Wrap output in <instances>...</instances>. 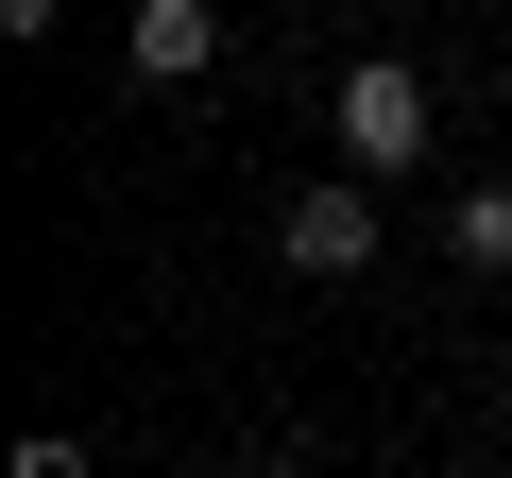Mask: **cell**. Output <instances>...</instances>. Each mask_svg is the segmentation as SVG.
Here are the masks:
<instances>
[{"mask_svg": "<svg viewBox=\"0 0 512 478\" xmlns=\"http://www.w3.org/2000/svg\"><path fill=\"white\" fill-rule=\"evenodd\" d=\"M427 137H444V86H427L410 52H359V69L325 86V154H342V171L410 188V171H427Z\"/></svg>", "mask_w": 512, "mask_h": 478, "instance_id": "6da1fadb", "label": "cell"}, {"mask_svg": "<svg viewBox=\"0 0 512 478\" xmlns=\"http://www.w3.org/2000/svg\"><path fill=\"white\" fill-rule=\"evenodd\" d=\"M188 478H222V461H188Z\"/></svg>", "mask_w": 512, "mask_h": 478, "instance_id": "52a82bcc", "label": "cell"}, {"mask_svg": "<svg viewBox=\"0 0 512 478\" xmlns=\"http://www.w3.org/2000/svg\"><path fill=\"white\" fill-rule=\"evenodd\" d=\"M0 478H86V444H69V427H35V444L0 461Z\"/></svg>", "mask_w": 512, "mask_h": 478, "instance_id": "5b68a950", "label": "cell"}, {"mask_svg": "<svg viewBox=\"0 0 512 478\" xmlns=\"http://www.w3.org/2000/svg\"><path fill=\"white\" fill-rule=\"evenodd\" d=\"M427 222H444V257H461V274H512V171H478V188H444Z\"/></svg>", "mask_w": 512, "mask_h": 478, "instance_id": "277c9868", "label": "cell"}, {"mask_svg": "<svg viewBox=\"0 0 512 478\" xmlns=\"http://www.w3.org/2000/svg\"><path fill=\"white\" fill-rule=\"evenodd\" d=\"M376 239H393V188H376V171H308V188L274 205V257H291L308 291H342V274H376Z\"/></svg>", "mask_w": 512, "mask_h": 478, "instance_id": "7a4b0ae2", "label": "cell"}, {"mask_svg": "<svg viewBox=\"0 0 512 478\" xmlns=\"http://www.w3.org/2000/svg\"><path fill=\"white\" fill-rule=\"evenodd\" d=\"M52 18H69V0H0V35H18V52H52Z\"/></svg>", "mask_w": 512, "mask_h": 478, "instance_id": "8992f818", "label": "cell"}, {"mask_svg": "<svg viewBox=\"0 0 512 478\" xmlns=\"http://www.w3.org/2000/svg\"><path fill=\"white\" fill-rule=\"evenodd\" d=\"M222 69V0H137V18H120V86L137 103H188Z\"/></svg>", "mask_w": 512, "mask_h": 478, "instance_id": "3957f363", "label": "cell"}]
</instances>
